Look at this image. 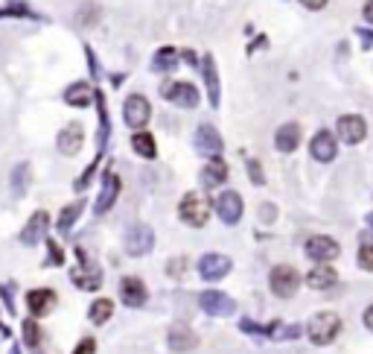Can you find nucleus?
<instances>
[{"label": "nucleus", "instance_id": "nucleus-38", "mask_svg": "<svg viewBox=\"0 0 373 354\" xmlns=\"http://www.w3.org/2000/svg\"><path fill=\"white\" fill-rule=\"evenodd\" d=\"M6 15H27V6H23V4H12L6 9H0V18H6Z\"/></svg>", "mask_w": 373, "mask_h": 354}, {"label": "nucleus", "instance_id": "nucleus-21", "mask_svg": "<svg viewBox=\"0 0 373 354\" xmlns=\"http://www.w3.org/2000/svg\"><path fill=\"white\" fill-rule=\"evenodd\" d=\"M335 281H338V272H335L330 264H318V267H312L309 275H306V284H309L312 290H330V287H335Z\"/></svg>", "mask_w": 373, "mask_h": 354}, {"label": "nucleus", "instance_id": "nucleus-14", "mask_svg": "<svg viewBox=\"0 0 373 354\" xmlns=\"http://www.w3.org/2000/svg\"><path fill=\"white\" fill-rule=\"evenodd\" d=\"M56 302H59V296L53 290H47V287H38V290H30L27 293V308H30V314L35 319L38 316H47L50 311L56 308Z\"/></svg>", "mask_w": 373, "mask_h": 354}, {"label": "nucleus", "instance_id": "nucleus-5", "mask_svg": "<svg viewBox=\"0 0 373 354\" xmlns=\"http://www.w3.org/2000/svg\"><path fill=\"white\" fill-rule=\"evenodd\" d=\"M152 246H155V231L149 228V226L137 223V226H132V228L126 231V252H129L132 258L149 255V252H152Z\"/></svg>", "mask_w": 373, "mask_h": 354}, {"label": "nucleus", "instance_id": "nucleus-9", "mask_svg": "<svg viewBox=\"0 0 373 354\" xmlns=\"http://www.w3.org/2000/svg\"><path fill=\"white\" fill-rule=\"evenodd\" d=\"M195 150L202 155H210V158H219L222 150H225V144H222V135L216 132V126L210 123H202L195 129Z\"/></svg>", "mask_w": 373, "mask_h": 354}, {"label": "nucleus", "instance_id": "nucleus-25", "mask_svg": "<svg viewBox=\"0 0 373 354\" xmlns=\"http://www.w3.org/2000/svg\"><path fill=\"white\" fill-rule=\"evenodd\" d=\"M91 100H93V88L88 82H76L64 91V103L70 106H91Z\"/></svg>", "mask_w": 373, "mask_h": 354}, {"label": "nucleus", "instance_id": "nucleus-35", "mask_svg": "<svg viewBox=\"0 0 373 354\" xmlns=\"http://www.w3.org/2000/svg\"><path fill=\"white\" fill-rule=\"evenodd\" d=\"M184 267H187V261H184V258H172V261H169V267H166V272H169L172 278H181V275H184Z\"/></svg>", "mask_w": 373, "mask_h": 354}, {"label": "nucleus", "instance_id": "nucleus-12", "mask_svg": "<svg viewBox=\"0 0 373 354\" xmlns=\"http://www.w3.org/2000/svg\"><path fill=\"white\" fill-rule=\"evenodd\" d=\"M161 94H163L166 100L176 103V106H181V109L198 106V91H195L190 82H166V85L161 88Z\"/></svg>", "mask_w": 373, "mask_h": 354}, {"label": "nucleus", "instance_id": "nucleus-16", "mask_svg": "<svg viewBox=\"0 0 373 354\" xmlns=\"http://www.w3.org/2000/svg\"><path fill=\"white\" fill-rule=\"evenodd\" d=\"M146 284H143V281L140 278H122L120 281V299L122 302H126L129 304V308H143V304H146Z\"/></svg>", "mask_w": 373, "mask_h": 354}, {"label": "nucleus", "instance_id": "nucleus-8", "mask_svg": "<svg viewBox=\"0 0 373 354\" xmlns=\"http://www.w3.org/2000/svg\"><path fill=\"white\" fill-rule=\"evenodd\" d=\"M122 117H126V123L140 129L149 123V117H152V106H149V100L143 97V94H132V97L126 100V106H122Z\"/></svg>", "mask_w": 373, "mask_h": 354}, {"label": "nucleus", "instance_id": "nucleus-7", "mask_svg": "<svg viewBox=\"0 0 373 354\" xmlns=\"http://www.w3.org/2000/svg\"><path fill=\"white\" fill-rule=\"evenodd\" d=\"M242 211H245V205H242V197L236 191H222L216 197V214L222 217V223L236 226L242 220Z\"/></svg>", "mask_w": 373, "mask_h": 354}, {"label": "nucleus", "instance_id": "nucleus-20", "mask_svg": "<svg viewBox=\"0 0 373 354\" xmlns=\"http://www.w3.org/2000/svg\"><path fill=\"white\" fill-rule=\"evenodd\" d=\"M82 140H85V132H82V126L79 123H70V126H64L62 132H59V150L64 153V155H76L79 150H82Z\"/></svg>", "mask_w": 373, "mask_h": 354}, {"label": "nucleus", "instance_id": "nucleus-30", "mask_svg": "<svg viewBox=\"0 0 373 354\" xmlns=\"http://www.w3.org/2000/svg\"><path fill=\"white\" fill-rule=\"evenodd\" d=\"M202 67H205V82H207V91H210V103L219 106V77H216V65L210 56L202 59Z\"/></svg>", "mask_w": 373, "mask_h": 354}, {"label": "nucleus", "instance_id": "nucleus-28", "mask_svg": "<svg viewBox=\"0 0 373 354\" xmlns=\"http://www.w3.org/2000/svg\"><path fill=\"white\" fill-rule=\"evenodd\" d=\"M132 147H134V153H137V155H143V158H155V155H158L155 138L149 135V132H137V135L132 138Z\"/></svg>", "mask_w": 373, "mask_h": 354}, {"label": "nucleus", "instance_id": "nucleus-33", "mask_svg": "<svg viewBox=\"0 0 373 354\" xmlns=\"http://www.w3.org/2000/svg\"><path fill=\"white\" fill-rule=\"evenodd\" d=\"M359 267L362 270H367V272H373V246H367V243H362L359 246Z\"/></svg>", "mask_w": 373, "mask_h": 354}, {"label": "nucleus", "instance_id": "nucleus-1", "mask_svg": "<svg viewBox=\"0 0 373 354\" xmlns=\"http://www.w3.org/2000/svg\"><path fill=\"white\" fill-rule=\"evenodd\" d=\"M341 328H344V322H341L338 314L321 311V314H315V316L306 322V334H309V340H312L315 345H330V343L341 334Z\"/></svg>", "mask_w": 373, "mask_h": 354}, {"label": "nucleus", "instance_id": "nucleus-6", "mask_svg": "<svg viewBox=\"0 0 373 354\" xmlns=\"http://www.w3.org/2000/svg\"><path fill=\"white\" fill-rule=\"evenodd\" d=\"M198 308H202L207 316H231L236 311V302L222 290H205L198 296Z\"/></svg>", "mask_w": 373, "mask_h": 354}, {"label": "nucleus", "instance_id": "nucleus-44", "mask_svg": "<svg viewBox=\"0 0 373 354\" xmlns=\"http://www.w3.org/2000/svg\"><path fill=\"white\" fill-rule=\"evenodd\" d=\"M362 243H367V246H373V228H370V231H365V234H362Z\"/></svg>", "mask_w": 373, "mask_h": 354}, {"label": "nucleus", "instance_id": "nucleus-27", "mask_svg": "<svg viewBox=\"0 0 373 354\" xmlns=\"http://www.w3.org/2000/svg\"><path fill=\"white\" fill-rule=\"evenodd\" d=\"M12 194L15 197H23V194H27V187H30V164L27 161H23V164H18V167L12 170Z\"/></svg>", "mask_w": 373, "mask_h": 354}, {"label": "nucleus", "instance_id": "nucleus-17", "mask_svg": "<svg viewBox=\"0 0 373 354\" xmlns=\"http://www.w3.org/2000/svg\"><path fill=\"white\" fill-rule=\"evenodd\" d=\"M117 197H120V176L108 170L105 179H103V194H99V199H96V205H93L96 217H103L105 211H111V205H114Z\"/></svg>", "mask_w": 373, "mask_h": 354}, {"label": "nucleus", "instance_id": "nucleus-32", "mask_svg": "<svg viewBox=\"0 0 373 354\" xmlns=\"http://www.w3.org/2000/svg\"><path fill=\"white\" fill-rule=\"evenodd\" d=\"M47 267H62L64 264V252H62V246L59 243H53V240H50L47 243Z\"/></svg>", "mask_w": 373, "mask_h": 354}, {"label": "nucleus", "instance_id": "nucleus-4", "mask_svg": "<svg viewBox=\"0 0 373 354\" xmlns=\"http://www.w3.org/2000/svg\"><path fill=\"white\" fill-rule=\"evenodd\" d=\"M304 252H306V258H312L318 264H330L341 255V246H338V240L327 238V234H315V238L306 240Z\"/></svg>", "mask_w": 373, "mask_h": 354}, {"label": "nucleus", "instance_id": "nucleus-42", "mask_svg": "<svg viewBox=\"0 0 373 354\" xmlns=\"http://www.w3.org/2000/svg\"><path fill=\"white\" fill-rule=\"evenodd\" d=\"M365 325H367V331H373V304L365 311Z\"/></svg>", "mask_w": 373, "mask_h": 354}, {"label": "nucleus", "instance_id": "nucleus-41", "mask_svg": "<svg viewBox=\"0 0 373 354\" xmlns=\"http://www.w3.org/2000/svg\"><path fill=\"white\" fill-rule=\"evenodd\" d=\"M301 4H304L306 9H324V6H327V0H301Z\"/></svg>", "mask_w": 373, "mask_h": 354}, {"label": "nucleus", "instance_id": "nucleus-46", "mask_svg": "<svg viewBox=\"0 0 373 354\" xmlns=\"http://www.w3.org/2000/svg\"><path fill=\"white\" fill-rule=\"evenodd\" d=\"M367 223H370V226H373V214H370V217H367Z\"/></svg>", "mask_w": 373, "mask_h": 354}, {"label": "nucleus", "instance_id": "nucleus-43", "mask_svg": "<svg viewBox=\"0 0 373 354\" xmlns=\"http://www.w3.org/2000/svg\"><path fill=\"white\" fill-rule=\"evenodd\" d=\"M365 18L373 23V0H367V4H365Z\"/></svg>", "mask_w": 373, "mask_h": 354}, {"label": "nucleus", "instance_id": "nucleus-15", "mask_svg": "<svg viewBox=\"0 0 373 354\" xmlns=\"http://www.w3.org/2000/svg\"><path fill=\"white\" fill-rule=\"evenodd\" d=\"M309 153H312L315 161L330 164V161L335 158V153H338V144H335L333 132H318V135L309 140Z\"/></svg>", "mask_w": 373, "mask_h": 354}, {"label": "nucleus", "instance_id": "nucleus-29", "mask_svg": "<svg viewBox=\"0 0 373 354\" xmlns=\"http://www.w3.org/2000/svg\"><path fill=\"white\" fill-rule=\"evenodd\" d=\"M178 65V53L172 50V47H161V50L152 56V70H158V74H163V70H172Z\"/></svg>", "mask_w": 373, "mask_h": 354}, {"label": "nucleus", "instance_id": "nucleus-19", "mask_svg": "<svg viewBox=\"0 0 373 354\" xmlns=\"http://www.w3.org/2000/svg\"><path fill=\"white\" fill-rule=\"evenodd\" d=\"M47 226H50L47 211H35V214L30 217V223H27V228L21 231V243H23V246H35V243L44 238Z\"/></svg>", "mask_w": 373, "mask_h": 354}, {"label": "nucleus", "instance_id": "nucleus-2", "mask_svg": "<svg viewBox=\"0 0 373 354\" xmlns=\"http://www.w3.org/2000/svg\"><path fill=\"white\" fill-rule=\"evenodd\" d=\"M268 287L277 299H292L297 293V287H301V272H297L294 267H289V264H280V267L271 270Z\"/></svg>", "mask_w": 373, "mask_h": 354}, {"label": "nucleus", "instance_id": "nucleus-36", "mask_svg": "<svg viewBox=\"0 0 373 354\" xmlns=\"http://www.w3.org/2000/svg\"><path fill=\"white\" fill-rule=\"evenodd\" d=\"M248 173H251V182H254V184H263V182H265V176H263V167H260V161H254V158L248 161Z\"/></svg>", "mask_w": 373, "mask_h": 354}, {"label": "nucleus", "instance_id": "nucleus-22", "mask_svg": "<svg viewBox=\"0 0 373 354\" xmlns=\"http://www.w3.org/2000/svg\"><path fill=\"white\" fill-rule=\"evenodd\" d=\"M297 144H301V126H297V123H283L277 129V135H275V147L280 153H294Z\"/></svg>", "mask_w": 373, "mask_h": 354}, {"label": "nucleus", "instance_id": "nucleus-31", "mask_svg": "<svg viewBox=\"0 0 373 354\" xmlns=\"http://www.w3.org/2000/svg\"><path fill=\"white\" fill-rule=\"evenodd\" d=\"M82 202H70L64 211H62V214H59V231H70V226L73 223H76V217L82 214Z\"/></svg>", "mask_w": 373, "mask_h": 354}, {"label": "nucleus", "instance_id": "nucleus-34", "mask_svg": "<svg viewBox=\"0 0 373 354\" xmlns=\"http://www.w3.org/2000/svg\"><path fill=\"white\" fill-rule=\"evenodd\" d=\"M73 354H96V340H93V337L79 340L76 348H73Z\"/></svg>", "mask_w": 373, "mask_h": 354}, {"label": "nucleus", "instance_id": "nucleus-40", "mask_svg": "<svg viewBox=\"0 0 373 354\" xmlns=\"http://www.w3.org/2000/svg\"><path fill=\"white\" fill-rule=\"evenodd\" d=\"M0 293H4V302H6V311H12V314H15V302H12V287H9V284H4V287H0Z\"/></svg>", "mask_w": 373, "mask_h": 354}, {"label": "nucleus", "instance_id": "nucleus-3", "mask_svg": "<svg viewBox=\"0 0 373 354\" xmlns=\"http://www.w3.org/2000/svg\"><path fill=\"white\" fill-rule=\"evenodd\" d=\"M178 214H181V220L187 226L202 228L207 223V217H210V202L205 197H198V194H187L181 199V205H178Z\"/></svg>", "mask_w": 373, "mask_h": 354}, {"label": "nucleus", "instance_id": "nucleus-26", "mask_svg": "<svg viewBox=\"0 0 373 354\" xmlns=\"http://www.w3.org/2000/svg\"><path fill=\"white\" fill-rule=\"evenodd\" d=\"M88 316H91L93 325H105V322L114 316V302H111V299H96V302L91 304Z\"/></svg>", "mask_w": 373, "mask_h": 354}, {"label": "nucleus", "instance_id": "nucleus-18", "mask_svg": "<svg viewBox=\"0 0 373 354\" xmlns=\"http://www.w3.org/2000/svg\"><path fill=\"white\" fill-rule=\"evenodd\" d=\"M198 179H202V184L207 191H216V187H222L228 182V164L222 158H210V164H205V170L198 173Z\"/></svg>", "mask_w": 373, "mask_h": 354}, {"label": "nucleus", "instance_id": "nucleus-37", "mask_svg": "<svg viewBox=\"0 0 373 354\" xmlns=\"http://www.w3.org/2000/svg\"><path fill=\"white\" fill-rule=\"evenodd\" d=\"M275 217H277V208L275 205H263L260 208V220L263 223H275Z\"/></svg>", "mask_w": 373, "mask_h": 354}, {"label": "nucleus", "instance_id": "nucleus-11", "mask_svg": "<svg viewBox=\"0 0 373 354\" xmlns=\"http://www.w3.org/2000/svg\"><path fill=\"white\" fill-rule=\"evenodd\" d=\"M335 129H338V138L344 140V144H359V140H365V135H367V123H365V117H359V114L338 117Z\"/></svg>", "mask_w": 373, "mask_h": 354}, {"label": "nucleus", "instance_id": "nucleus-24", "mask_svg": "<svg viewBox=\"0 0 373 354\" xmlns=\"http://www.w3.org/2000/svg\"><path fill=\"white\" fill-rule=\"evenodd\" d=\"M23 343H27V348H33V351H41V345H44V328L38 325V319L35 316H30V319H23Z\"/></svg>", "mask_w": 373, "mask_h": 354}, {"label": "nucleus", "instance_id": "nucleus-10", "mask_svg": "<svg viewBox=\"0 0 373 354\" xmlns=\"http://www.w3.org/2000/svg\"><path fill=\"white\" fill-rule=\"evenodd\" d=\"M228 272H231V258L228 255L210 252V255H205L202 261H198V275H202L205 281H222Z\"/></svg>", "mask_w": 373, "mask_h": 354}, {"label": "nucleus", "instance_id": "nucleus-23", "mask_svg": "<svg viewBox=\"0 0 373 354\" xmlns=\"http://www.w3.org/2000/svg\"><path fill=\"white\" fill-rule=\"evenodd\" d=\"M70 278H73V284H76L79 290H99V284H103V275H99V270L88 267V264H82V270H73Z\"/></svg>", "mask_w": 373, "mask_h": 354}, {"label": "nucleus", "instance_id": "nucleus-45", "mask_svg": "<svg viewBox=\"0 0 373 354\" xmlns=\"http://www.w3.org/2000/svg\"><path fill=\"white\" fill-rule=\"evenodd\" d=\"M12 354H21V351H18V345H12Z\"/></svg>", "mask_w": 373, "mask_h": 354}, {"label": "nucleus", "instance_id": "nucleus-13", "mask_svg": "<svg viewBox=\"0 0 373 354\" xmlns=\"http://www.w3.org/2000/svg\"><path fill=\"white\" fill-rule=\"evenodd\" d=\"M166 345H169V351H176V354H190V351L198 348V334L193 331V328H187V325H176L166 334Z\"/></svg>", "mask_w": 373, "mask_h": 354}, {"label": "nucleus", "instance_id": "nucleus-39", "mask_svg": "<svg viewBox=\"0 0 373 354\" xmlns=\"http://www.w3.org/2000/svg\"><path fill=\"white\" fill-rule=\"evenodd\" d=\"M359 41H362L365 50H370L373 47V30H359Z\"/></svg>", "mask_w": 373, "mask_h": 354}]
</instances>
